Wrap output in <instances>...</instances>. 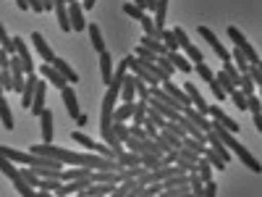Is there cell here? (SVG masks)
<instances>
[{"mask_svg":"<svg viewBox=\"0 0 262 197\" xmlns=\"http://www.w3.org/2000/svg\"><path fill=\"white\" fill-rule=\"evenodd\" d=\"M39 129H42V142H53V137H55V129H53V111H42L39 113Z\"/></svg>","mask_w":262,"mask_h":197,"instance_id":"15","label":"cell"},{"mask_svg":"<svg viewBox=\"0 0 262 197\" xmlns=\"http://www.w3.org/2000/svg\"><path fill=\"white\" fill-rule=\"evenodd\" d=\"M18 171H21V176H24V182H27L32 189H37V187H39V176H37V173H34L29 166H27V168H18Z\"/></svg>","mask_w":262,"mask_h":197,"instance_id":"33","label":"cell"},{"mask_svg":"<svg viewBox=\"0 0 262 197\" xmlns=\"http://www.w3.org/2000/svg\"><path fill=\"white\" fill-rule=\"evenodd\" d=\"M97 0H81V8H95Z\"/></svg>","mask_w":262,"mask_h":197,"instance_id":"50","label":"cell"},{"mask_svg":"<svg viewBox=\"0 0 262 197\" xmlns=\"http://www.w3.org/2000/svg\"><path fill=\"white\" fill-rule=\"evenodd\" d=\"M45 11H53V0H42V13Z\"/></svg>","mask_w":262,"mask_h":197,"instance_id":"49","label":"cell"},{"mask_svg":"<svg viewBox=\"0 0 262 197\" xmlns=\"http://www.w3.org/2000/svg\"><path fill=\"white\" fill-rule=\"evenodd\" d=\"M0 121H3V126L8 129V131H13L16 129V121H13V113H11V105H8V100L0 95Z\"/></svg>","mask_w":262,"mask_h":197,"instance_id":"20","label":"cell"},{"mask_svg":"<svg viewBox=\"0 0 262 197\" xmlns=\"http://www.w3.org/2000/svg\"><path fill=\"white\" fill-rule=\"evenodd\" d=\"M39 74H42V79H45L48 84H53L55 90H63V87L69 84V82H66V79L53 69V63H42V66H39Z\"/></svg>","mask_w":262,"mask_h":197,"instance_id":"12","label":"cell"},{"mask_svg":"<svg viewBox=\"0 0 262 197\" xmlns=\"http://www.w3.org/2000/svg\"><path fill=\"white\" fill-rule=\"evenodd\" d=\"M128 137H137V140H144V137H147V131L142 129V124H131V126H128Z\"/></svg>","mask_w":262,"mask_h":197,"instance_id":"43","label":"cell"},{"mask_svg":"<svg viewBox=\"0 0 262 197\" xmlns=\"http://www.w3.org/2000/svg\"><path fill=\"white\" fill-rule=\"evenodd\" d=\"M207 84H210V92H212V95H215V100H221V103H223V100H226V97H228V95H226V92H223V87H221V84H217V82H215V79H212V82H207Z\"/></svg>","mask_w":262,"mask_h":197,"instance_id":"40","label":"cell"},{"mask_svg":"<svg viewBox=\"0 0 262 197\" xmlns=\"http://www.w3.org/2000/svg\"><path fill=\"white\" fill-rule=\"evenodd\" d=\"M69 24H71V32H81V29L86 27V21H84V8L79 6V0L69 3Z\"/></svg>","mask_w":262,"mask_h":197,"instance_id":"9","label":"cell"},{"mask_svg":"<svg viewBox=\"0 0 262 197\" xmlns=\"http://www.w3.org/2000/svg\"><path fill=\"white\" fill-rule=\"evenodd\" d=\"M228 37H231V42H233V48H238V50H242V53L247 55V61H249V63H259V55H257V50L249 45V42H247V37H244L242 32H238L236 27H228Z\"/></svg>","mask_w":262,"mask_h":197,"instance_id":"3","label":"cell"},{"mask_svg":"<svg viewBox=\"0 0 262 197\" xmlns=\"http://www.w3.org/2000/svg\"><path fill=\"white\" fill-rule=\"evenodd\" d=\"M147 105H149V108H155V111H158L165 121H179V116H181V113L176 111V108L165 105V103H163V100H158L155 95H149V97H147Z\"/></svg>","mask_w":262,"mask_h":197,"instance_id":"7","label":"cell"},{"mask_svg":"<svg viewBox=\"0 0 262 197\" xmlns=\"http://www.w3.org/2000/svg\"><path fill=\"white\" fill-rule=\"evenodd\" d=\"M29 3V11H37V13H42V0H27Z\"/></svg>","mask_w":262,"mask_h":197,"instance_id":"47","label":"cell"},{"mask_svg":"<svg viewBox=\"0 0 262 197\" xmlns=\"http://www.w3.org/2000/svg\"><path fill=\"white\" fill-rule=\"evenodd\" d=\"M205 140H207V145H210V147H212V150L217 152V155H221V158H223V163L228 166V161H231V150H228V147H226V145H223L221 140H217V137H215V131H212V129L207 131V134H205Z\"/></svg>","mask_w":262,"mask_h":197,"instance_id":"17","label":"cell"},{"mask_svg":"<svg viewBox=\"0 0 262 197\" xmlns=\"http://www.w3.org/2000/svg\"><path fill=\"white\" fill-rule=\"evenodd\" d=\"M100 76H102V84L105 87L111 84V79H113V58H111V53H107V50L100 53Z\"/></svg>","mask_w":262,"mask_h":197,"instance_id":"18","label":"cell"},{"mask_svg":"<svg viewBox=\"0 0 262 197\" xmlns=\"http://www.w3.org/2000/svg\"><path fill=\"white\" fill-rule=\"evenodd\" d=\"M137 95H139V100H147V97H149V87H147L139 76H137Z\"/></svg>","mask_w":262,"mask_h":197,"instance_id":"45","label":"cell"},{"mask_svg":"<svg viewBox=\"0 0 262 197\" xmlns=\"http://www.w3.org/2000/svg\"><path fill=\"white\" fill-rule=\"evenodd\" d=\"M113 134H116L121 142L128 137V126H126V121H113Z\"/></svg>","mask_w":262,"mask_h":197,"instance_id":"38","label":"cell"},{"mask_svg":"<svg viewBox=\"0 0 262 197\" xmlns=\"http://www.w3.org/2000/svg\"><path fill=\"white\" fill-rule=\"evenodd\" d=\"M66 3H74V0H66Z\"/></svg>","mask_w":262,"mask_h":197,"instance_id":"54","label":"cell"},{"mask_svg":"<svg viewBox=\"0 0 262 197\" xmlns=\"http://www.w3.org/2000/svg\"><path fill=\"white\" fill-rule=\"evenodd\" d=\"M86 29H90V40H92V48H95L97 53H102V50H105V42H102L100 27H97V24H90V27H86Z\"/></svg>","mask_w":262,"mask_h":197,"instance_id":"27","label":"cell"},{"mask_svg":"<svg viewBox=\"0 0 262 197\" xmlns=\"http://www.w3.org/2000/svg\"><path fill=\"white\" fill-rule=\"evenodd\" d=\"M139 21H142V29H144V34H147V37H155V40H160V29L155 27V21H152V16H147V11L142 13V18H139Z\"/></svg>","mask_w":262,"mask_h":197,"instance_id":"25","label":"cell"},{"mask_svg":"<svg viewBox=\"0 0 262 197\" xmlns=\"http://www.w3.org/2000/svg\"><path fill=\"white\" fill-rule=\"evenodd\" d=\"M210 129L215 131V137L221 140V142H223V145H226V147H228V150H231L233 155H236L238 161H242V163H244V166H247L249 171H254V173H259V171H262L259 161H257V158L252 155V152H249V150H247V147H244L242 142H238V140H236V137L231 134V131H228V129H226V126H223L221 121L210 119Z\"/></svg>","mask_w":262,"mask_h":197,"instance_id":"1","label":"cell"},{"mask_svg":"<svg viewBox=\"0 0 262 197\" xmlns=\"http://www.w3.org/2000/svg\"><path fill=\"white\" fill-rule=\"evenodd\" d=\"M134 55H137L139 61H155V58H158V55L152 53V50H147V48H142V45L137 48V53H134Z\"/></svg>","mask_w":262,"mask_h":197,"instance_id":"44","label":"cell"},{"mask_svg":"<svg viewBox=\"0 0 262 197\" xmlns=\"http://www.w3.org/2000/svg\"><path fill=\"white\" fill-rule=\"evenodd\" d=\"M131 113H134V103H123L113 108V121H131Z\"/></svg>","mask_w":262,"mask_h":197,"instance_id":"24","label":"cell"},{"mask_svg":"<svg viewBox=\"0 0 262 197\" xmlns=\"http://www.w3.org/2000/svg\"><path fill=\"white\" fill-rule=\"evenodd\" d=\"M184 53H186V61H189V63H200V61H205L202 50H200V48H194L191 42H186V45H184Z\"/></svg>","mask_w":262,"mask_h":197,"instance_id":"31","label":"cell"},{"mask_svg":"<svg viewBox=\"0 0 262 197\" xmlns=\"http://www.w3.org/2000/svg\"><path fill=\"white\" fill-rule=\"evenodd\" d=\"M16 6H18L21 11H29V3H27V0H16Z\"/></svg>","mask_w":262,"mask_h":197,"instance_id":"51","label":"cell"},{"mask_svg":"<svg viewBox=\"0 0 262 197\" xmlns=\"http://www.w3.org/2000/svg\"><path fill=\"white\" fill-rule=\"evenodd\" d=\"M74 121H76V124H79V126H84V124H86V116H84V113H79V116H76V119H74Z\"/></svg>","mask_w":262,"mask_h":197,"instance_id":"52","label":"cell"},{"mask_svg":"<svg viewBox=\"0 0 262 197\" xmlns=\"http://www.w3.org/2000/svg\"><path fill=\"white\" fill-rule=\"evenodd\" d=\"M160 87H163V90L173 97V100H179L181 103V108H186V105H191V100H189V95L181 90V87H176V84H173L170 79H165V82H160Z\"/></svg>","mask_w":262,"mask_h":197,"instance_id":"16","label":"cell"},{"mask_svg":"<svg viewBox=\"0 0 262 197\" xmlns=\"http://www.w3.org/2000/svg\"><path fill=\"white\" fill-rule=\"evenodd\" d=\"M191 69H194L196 74H200V76L205 79V84L215 79V74H212V69H210V66H207V61H200V63H191Z\"/></svg>","mask_w":262,"mask_h":197,"instance_id":"28","label":"cell"},{"mask_svg":"<svg viewBox=\"0 0 262 197\" xmlns=\"http://www.w3.org/2000/svg\"><path fill=\"white\" fill-rule=\"evenodd\" d=\"M179 158H184V161H189V163H196V161H200V152H194L191 147H179Z\"/></svg>","mask_w":262,"mask_h":197,"instance_id":"37","label":"cell"},{"mask_svg":"<svg viewBox=\"0 0 262 197\" xmlns=\"http://www.w3.org/2000/svg\"><path fill=\"white\" fill-rule=\"evenodd\" d=\"M202 158H205V161H207V163H210L212 168H217V171H226V163H223V158L217 155V152H215V150H212L210 145H207V147L202 150Z\"/></svg>","mask_w":262,"mask_h":197,"instance_id":"22","label":"cell"},{"mask_svg":"<svg viewBox=\"0 0 262 197\" xmlns=\"http://www.w3.org/2000/svg\"><path fill=\"white\" fill-rule=\"evenodd\" d=\"M142 48H147V50H152L155 55H165L168 50H165V45L160 40H155V37H147V34H142Z\"/></svg>","mask_w":262,"mask_h":197,"instance_id":"23","label":"cell"},{"mask_svg":"<svg viewBox=\"0 0 262 197\" xmlns=\"http://www.w3.org/2000/svg\"><path fill=\"white\" fill-rule=\"evenodd\" d=\"M131 3H134V6H139V8L144 11V0H131Z\"/></svg>","mask_w":262,"mask_h":197,"instance_id":"53","label":"cell"},{"mask_svg":"<svg viewBox=\"0 0 262 197\" xmlns=\"http://www.w3.org/2000/svg\"><path fill=\"white\" fill-rule=\"evenodd\" d=\"M200 34H202V40H207V42H210V48L215 50V55H217V58H221V61H231V50H228V48L223 45V42L212 34V29L200 27Z\"/></svg>","mask_w":262,"mask_h":197,"instance_id":"4","label":"cell"},{"mask_svg":"<svg viewBox=\"0 0 262 197\" xmlns=\"http://www.w3.org/2000/svg\"><path fill=\"white\" fill-rule=\"evenodd\" d=\"M0 82H3V92H13V74L8 69H0Z\"/></svg>","mask_w":262,"mask_h":197,"instance_id":"36","label":"cell"},{"mask_svg":"<svg viewBox=\"0 0 262 197\" xmlns=\"http://www.w3.org/2000/svg\"><path fill=\"white\" fill-rule=\"evenodd\" d=\"M92 168H84V166H76V168H60V182H71V179H81V176H90Z\"/></svg>","mask_w":262,"mask_h":197,"instance_id":"21","label":"cell"},{"mask_svg":"<svg viewBox=\"0 0 262 197\" xmlns=\"http://www.w3.org/2000/svg\"><path fill=\"white\" fill-rule=\"evenodd\" d=\"M160 42L165 45L168 53H170V50H179V42H176V37H173L170 29H160Z\"/></svg>","mask_w":262,"mask_h":197,"instance_id":"30","label":"cell"},{"mask_svg":"<svg viewBox=\"0 0 262 197\" xmlns=\"http://www.w3.org/2000/svg\"><path fill=\"white\" fill-rule=\"evenodd\" d=\"M217 194V184L210 179V182H205V187H202V197H215Z\"/></svg>","mask_w":262,"mask_h":197,"instance_id":"46","label":"cell"},{"mask_svg":"<svg viewBox=\"0 0 262 197\" xmlns=\"http://www.w3.org/2000/svg\"><path fill=\"white\" fill-rule=\"evenodd\" d=\"M71 140H74L76 145H81L84 150H90V152H95V150H97V142H95L92 137L81 134V131H71Z\"/></svg>","mask_w":262,"mask_h":197,"instance_id":"26","label":"cell"},{"mask_svg":"<svg viewBox=\"0 0 262 197\" xmlns=\"http://www.w3.org/2000/svg\"><path fill=\"white\" fill-rule=\"evenodd\" d=\"M165 55H168V61L173 63V69H176V71H181V74H189V71H191V63H189L179 50H170V53H165Z\"/></svg>","mask_w":262,"mask_h":197,"instance_id":"19","label":"cell"},{"mask_svg":"<svg viewBox=\"0 0 262 197\" xmlns=\"http://www.w3.org/2000/svg\"><path fill=\"white\" fill-rule=\"evenodd\" d=\"M118 97L123 103H134L137 97V74H126L123 82H121V90H118Z\"/></svg>","mask_w":262,"mask_h":197,"instance_id":"8","label":"cell"},{"mask_svg":"<svg viewBox=\"0 0 262 197\" xmlns=\"http://www.w3.org/2000/svg\"><path fill=\"white\" fill-rule=\"evenodd\" d=\"M147 119V100L134 103V113H131V124H142Z\"/></svg>","mask_w":262,"mask_h":197,"instance_id":"29","label":"cell"},{"mask_svg":"<svg viewBox=\"0 0 262 197\" xmlns=\"http://www.w3.org/2000/svg\"><path fill=\"white\" fill-rule=\"evenodd\" d=\"M247 111H249V113H262V111H259V97H257V95H247Z\"/></svg>","mask_w":262,"mask_h":197,"instance_id":"42","label":"cell"},{"mask_svg":"<svg viewBox=\"0 0 262 197\" xmlns=\"http://www.w3.org/2000/svg\"><path fill=\"white\" fill-rule=\"evenodd\" d=\"M50 63H53V69H55L66 82H69V84H76V82H79V74L74 71V66H71L69 61H63V58H53Z\"/></svg>","mask_w":262,"mask_h":197,"instance_id":"11","label":"cell"},{"mask_svg":"<svg viewBox=\"0 0 262 197\" xmlns=\"http://www.w3.org/2000/svg\"><path fill=\"white\" fill-rule=\"evenodd\" d=\"M223 74H226L233 84H238V76H242V74H238V69L233 66V61H223Z\"/></svg>","mask_w":262,"mask_h":197,"instance_id":"34","label":"cell"},{"mask_svg":"<svg viewBox=\"0 0 262 197\" xmlns=\"http://www.w3.org/2000/svg\"><path fill=\"white\" fill-rule=\"evenodd\" d=\"M215 82L223 87V92H226V95H228L231 90H236V84H233V82H231V79H228V76H226L223 71H217V74H215Z\"/></svg>","mask_w":262,"mask_h":197,"instance_id":"35","label":"cell"},{"mask_svg":"<svg viewBox=\"0 0 262 197\" xmlns=\"http://www.w3.org/2000/svg\"><path fill=\"white\" fill-rule=\"evenodd\" d=\"M252 119H254V126H257V131H262V113H252Z\"/></svg>","mask_w":262,"mask_h":197,"instance_id":"48","label":"cell"},{"mask_svg":"<svg viewBox=\"0 0 262 197\" xmlns=\"http://www.w3.org/2000/svg\"><path fill=\"white\" fill-rule=\"evenodd\" d=\"M0 171H3L6 176L13 182V187H16V192H18V194H24V197H37V189H32V187L24 182V176H21V171L16 168V163H13V161H8L6 155H0Z\"/></svg>","mask_w":262,"mask_h":197,"instance_id":"2","label":"cell"},{"mask_svg":"<svg viewBox=\"0 0 262 197\" xmlns=\"http://www.w3.org/2000/svg\"><path fill=\"white\" fill-rule=\"evenodd\" d=\"M202 187H205V182L200 179V173L189 171V189H191V194H200L202 197Z\"/></svg>","mask_w":262,"mask_h":197,"instance_id":"32","label":"cell"},{"mask_svg":"<svg viewBox=\"0 0 262 197\" xmlns=\"http://www.w3.org/2000/svg\"><path fill=\"white\" fill-rule=\"evenodd\" d=\"M45 90H48V82H39V79H37V87H34V97H32V105H29L32 116H39L42 111H45Z\"/></svg>","mask_w":262,"mask_h":197,"instance_id":"10","label":"cell"},{"mask_svg":"<svg viewBox=\"0 0 262 197\" xmlns=\"http://www.w3.org/2000/svg\"><path fill=\"white\" fill-rule=\"evenodd\" d=\"M207 116H210V119H215V121H221V124L231 131V134H236V131L242 129V126H238L231 116H226V111H223L221 105H207Z\"/></svg>","mask_w":262,"mask_h":197,"instance_id":"6","label":"cell"},{"mask_svg":"<svg viewBox=\"0 0 262 197\" xmlns=\"http://www.w3.org/2000/svg\"><path fill=\"white\" fill-rule=\"evenodd\" d=\"M123 13H126V16H131V18H137V21H139L144 11H142L139 6H134V3H123Z\"/></svg>","mask_w":262,"mask_h":197,"instance_id":"39","label":"cell"},{"mask_svg":"<svg viewBox=\"0 0 262 197\" xmlns=\"http://www.w3.org/2000/svg\"><path fill=\"white\" fill-rule=\"evenodd\" d=\"M13 45H16V55L21 58V63H24V74H37V66L32 61V53L27 48V42L21 37H13Z\"/></svg>","mask_w":262,"mask_h":197,"instance_id":"5","label":"cell"},{"mask_svg":"<svg viewBox=\"0 0 262 197\" xmlns=\"http://www.w3.org/2000/svg\"><path fill=\"white\" fill-rule=\"evenodd\" d=\"M247 74L252 76V82H254V84H262V74H259V63H249V66H247Z\"/></svg>","mask_w":262,"mask_h":197,"instance_id":"41","label":"cell"},{"mask_svg":"<svg viewBox=\"0 0 262 197\" xmlns=\"http://www.w3.org/2000/svg\"><path fill=\"white\" fill-rule=\"evenodd\" d=\"M29 42H32V45H34V50L39 53V58L45 61V63H50V61L55 58V55H53V50H50V45H48V42H45V37H42L39 32H32Z\"/></svg>","mask_w":262,"mask_h":197,"instance_id":"13","label":"cell"},{"mask_svg":"<svg viewBox=\"0 0 262 197\" xmlns=\"http://www.w3.org/2000/svg\"><path fill=\"white\" fill-rule=\"evenodd\" d=\"M60 92H63V103H66V111H69V116L76 119V116H79V100H76L74 87H71V84H66Z\"/></svg>","mask_w":262,"mask_h":197,"instance_id":"14","label":"cell"}]
</instances>
